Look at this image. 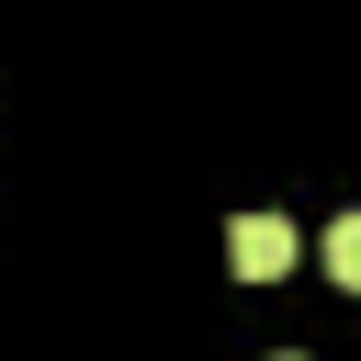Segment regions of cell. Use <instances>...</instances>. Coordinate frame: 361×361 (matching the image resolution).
<instances>
[{
	"mask_svg": "<svg viewBox=\"0 0 361 361\" xmlns=\"http://www.w3.org/2000/svg\"><path fill=\"white\" fill-rule=\"evenodd\" d=\"M327 271L361 293V214H338V226H327Z\"/></svg>",
	"mask_w": 361,
	"mask_h": 361,
	"instance_id": "7a4b0ae2",
	"label": "cell"
},
{
	"mask_svg": "<svg viewBox=\"0 0 361 361\" xmlns=\"http://www.w3.org/2000/svg\"><path fill=\"white\" fill-rule=\"evenodd\" d=\"M282 361H293V350H282Z\"/></svg>",
	"mask_w": 361,
	"mask_h": 361,
	"instance_id": "3957f363",
	"label": "cell"
},
{
	"mask_svg": "<svg viewBox=\"0 0 361 361\" xmlns=\"http://www.w3.org/2000/svg\"><path fill=\"white\" fill-rule=\"evenodd\" d=\"M226 259H237V282H282L293 271V226L282 214H237L226 226Z\"/></svg>",
	"mask_w": 361,
	"mask_h": 361,
	"instance_id": "6da1fadb",
	"label": "cell"
}]
</instances>
